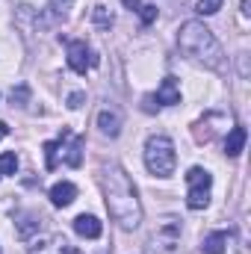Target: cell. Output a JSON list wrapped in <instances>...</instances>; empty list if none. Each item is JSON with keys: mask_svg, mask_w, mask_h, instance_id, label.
I'll list each match as a JSON object with an SVG mask.
<instances>
[{"mask_svg": "<svg viewBox=\"0 0 251 254\" xmlns=\"http://www.w3.org/2000/svg\"><path fill=\"white\" fill-rule=\"evenodd\" d=\"M101 184H104L110 216L125 231L139 228V222H142V204H139V195H136V187H133L130 175L122 166H107L104 175H101Z\"/></svg>", "mask_w": 251, "mask_h": 254, "instance_id": "6da1fadb", "label": "cell"}, {"mask_svg": "<svg viewBox=\"0 0 251 254\" xmlns=\"http://www.w3.org/2000/svg\"><path fill=\"white\" fill-rule=\"evenodd\" d=\"M178 45H181V51L192 57L195 63L207 65V68H222V45L216 42V36H213V30H207L201 21H187L184 27H181V33H178Z\"/></svg>", "mask_w": 251, "mask_h": 254, "instance_id": "7a4b0ae2", "label": "cell"}, {"mask_svg": "<svg viewBox=\"0 0 251 254\" xmlns=\"http://www.w3.org/2000/svg\"><path fill=\"white\" fill-rule=\"evenodd\" d=\"M145 166L154 178H169L178 166L175 142L169 136H148L145 142Z\"/></svg>", "mask_w": 251, "mask_h": 254, "instance_id": "3957f363", "label": "cell"}, {"mask_svg": "<svg viewBox=\"0 0 251 254\" xmlns=\"http://www.w3.org/2000/svg\"><path fill=\"white\" fill-rule=\"evenodd\" d=\"M187 184H189V192H187V207L189 210H204L210 204V187H213V175L201 166L189 169L187 172Z\"/></svg>", "mask_w": 251, "mask_h": 254, "instance_id": "277c9868", "label": "cell"}, {"mask_svg": "<svg viewBox=\"0 0 251 254\" xmlns=\"http://www.w3.org/2000/svg\"><path fill=\"white\" fill-rule=\"evenodd\" d=\"M178 240H181V222L178 219H163L160 222V228L154 231V237H151V249L154 254H172L175 252V246H178Z\"/></svg>", "mask_w": 251, "mask_h": 254, "instance_id": "5b68a950", "label": "cell"}, {"mask_svg": "<svg viewBox=\"0 0 251 254\" xmlns=\"http://www.w3.org/2000/svg\"><path fill=\"white\" fill-rule=\"evenodd\" d=\"M98 65V57H95V51L86 45V42H68V68L71 71H77V74H86L89 68H95Z\"/></svg>", "mask_w": 251, "mask_h": 254, "instance_id": "8992f818", "label": "cell"}, {"mask_svg": "<svg viewBox=\"0 0 251 254\" xmlns=\"http://www.w3.org/2000/svg\"><path fill=\"white\" fill-rule=\"evenodd\" d=\"M30 254H80L65 237H48V240H42V243H36L33 249H30Z\"/></svg>", "mask_w": 251, "mask_h": 254, "instance_id": "52a82bcc", "label": "cell"}, {"mask_svg": "<svg viewBox=\"0 0 251 254\" xmlns=\"http://www.w3.org/2000/svg\"><path fill=\"white\" fill-rule=\"evenodd\" d=\"M74 231H77L80 237H86V240H98V237L104 234V225H101L95 216H86V213H83V216L74 219Z\"/></svg>", "mask_w": 251, "mask_h": 254, "instance_id": "ba28073f", "label": "cell"}, {"mask_svg": "<svg viewBox=\"0 0 251 254\" xmlns=\"http://www.w3.org/2000/svg\"><path fill=\"white\" fill-rule=\"evenodd\" d=\"M74 198H77V187H74L71 181H60V184L51 187V201H54V207H68Z\"/></svg>", "mask_w": 251, "mask_h": 254, "instance_id": "9c48e42d", "label": "cell"}, {"mask_svg": "<svg viewBox=\"0 0 251 254\" xmlns=\"http://www.w3.org/2000/svg\"><path fill=\"white\" fill-rule=\"evenodd\" d=\"M98 127H101V133H107L110 139H116L122 133V116L116 110H101L98 113Z\"/></svg>", "mask_w": 251, "mask_h": 254, "instance_id": "30bf717a", "label": "cell"}, {"mask_svg": "<svg viewBox=\"0 0 251 254\" xmlns=\"http://www.w3.org/2000/svg\"><path fill=\"white\" fill-rule=\"evenodd\" d=\"M157 101L166 104V107L181 104V89H178V80H175V77H166V80L160 83V89H157Z\"/></svg>", "mask_w": 251, "mask_h": 254, "instance_id": "8fae6325", "label": "cell"}, {"mask_svg": "<svg viewBox=\"0 0 251 254\" xmlns=\"http://www.w3.org/2000/svg\"><path fill=\"white\" fill-rule=\"evenodd\" d=\"M246 139H249L246 127L237 125L231 133H228V139H225V151H228V157H240V154H243V148H246Z\"/></svg>", "mask_w": 251, "mask_h": 254, "instance_id": "7c38bea8", "label": "cell"}, {"mask_svg": "<svg viewBox=\"0 0 251 254\" xmlns=\"http://www.w3.org/2000/svg\"><path fill=\"white\" fill-rule=\"evenodd\" d=\"M83 145H86L83 136H74V139H71V145H68V151H65V163H68L71 169H80V163H83Z\"/></svg>", "mask_w": 251, "mask_h": 254, "instance_id": "4fadbf2b", "label": "cell"}, {"mask_svg": "<svg viewBox=\"0 0 251 254\" xmlns=\"http://www.w3.org/2000/svg\"><path fill=\"white\" fill-rule=\"evenodd\" d=\"M225 246H228V234L225 231H216L210 237H204V254H225Z\"/></svg>", "mask_w": 251, "mask_h": 254, "instance_id": "5bb4252c", "label": "cell"}, {"mask_svg": "<svg viewBox=\"0 0 251 254\" xmlns=\"http://www.w3.org/2000/svg\"><path fill=\"white\" fill-rule=\"evenodd\" d=\"M60 148H63V139H57V142H45V145H42V151H45V169H48V172L57 169V154H60Z\"/></svg>", "mask_w": 251, "mask_h": 254, "instance_id": "9a60e30c", "label": "cell"}, {"mask_svg": "<svg viewBox=\"0 0 251 254\" xmlns=\"http://www.w3.org/2000/svg\"><path fill=\"white\" fill-rule=\"evenodd\" d=\"M39 216H21V225H18V234H21V240H30V234L33 231H39Z\"/></svg>", "mask_w": 251, "mask_h": 254, "instance_id": "2e32d148", "label": "cell"}, {"mask_svg": "<svg viewBox=\"0 0 251 254\" xmlns=\"http://www.w3.org/2000/svg\"><path fill=\"white\" fill-rule=\"evenodd\" d=\"M15 169H18V157H15V151L0 154V175H15Z\"/></svg>", "mask_w": 251, "mask_h": 254, "instance_id": "e0dca14e", "label": "cell"}, {"mask_svg": "<svg viewBox=\"0 0 251 254\" xmlns=\"http://www.w3.org/2000/svg\"><path fill=\"white\" fill-rule=\"evenodd\" d=\"M219 9H222V0H198V6H195L198 15H216Z\"/></svg>", "mask_w": 251, "mask_h": 254, "instance_id": "ac0fdd59", "label": "cell"}, {"mask_svg": "<svg viewBox=\"0 0 251 254\" xmlns=\"http://www.w3.org/2000/svg\"><path fill=\"white\" fill-rule=\"evenodd\" d=\"M92 15H95V21H98L101 27H110V24H113V15H110V9H107V6H95V12H92Z\"/></svg>", "mask_w": 251, "mask_h": 254, "instance_id": "d6986e66", "label": "cell"}, {"mask_svg": "<svg viewBox=\"0 0 251 254\" xmlns=\"http://www.w3.org/2000/svg\"><path fill=\"white\" fill-rule=\"evenodd\" d=\"M139 18H142V24H154L157 21V6H139Z\"/></svg>", "mask_w": 251, "mask_h": 254, "instance_id": "ffe728a7", "label": "cell"}, {"mask_svg": "<svg viewBox=\"0 0 251 254\" xmlns=\"http://www.w3.org/2000/svg\"><path fill=\"white\" fill-rule=\"evenodd\" d=\"M83 101H86V95H83V92H74V95L68 98V107H71V110H80Z\"/></svg>", "mask_w": 251, "mask_h": 254, "instance_id": "44dd1931", "label": "cell"}, {"mask_svg": "<svg viewBox=\"0 0 251 254\" xmlns=\"http://www.w3.org/2000/svg\"><path fill=\"white\" fill-rule=\"evenodd\" d=\"M122 3H125L127 9H130V12H139V6H142L139 0H122Z\"/></svg>", "mask_w": 251, "mask_h": 254, "instance_id": "7402d4cb", "label": "cell"}, {"mask_svg": "<svg viewBox=\"0 0 251 254\" xmlns=\"http://www.w3.org/2000/svg\"><path fill=\"white\" fill-rule=\"evenodd\" d=\"M68 3H71V0H54V6H57V9H65Z\"/></svg>", "mask_w": 251, "mask_h": 254, "instance_id": "603a6c76", "label": "cell"}, {"mask_svg": "<svg viewBox=\"0 0 251 254\" xmlns=\"http://www.w3.org/2000/svg\"><path fill=\"white\" fill-rule=\"evenodd\" d=\"M6 133H9V127H6V125H3V122H0V139H3Z\"/></svg>", "mask_w": 251, "mask_h": 254, "instance_id": "cb8c5ba5", "label": "cell"}]
</instances>
